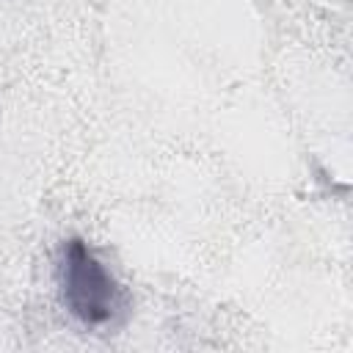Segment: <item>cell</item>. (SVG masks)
<instances>
[{"label":"cell","mask_w":353,"mask_h":353,"mask_svg":"<svg viewBox=\"0 0 353 353\" xmlns=\"http://www.w3.org/2000/svg\"><path fill=\"white\" fill-rule=\"evenodd\" d=\"M58 284H61L63 306L83 325H108L127 306V295L121 284L80 237L66 240L61 248Z\"/></svg>","instance_id":"cell-1"}]
</instances>
